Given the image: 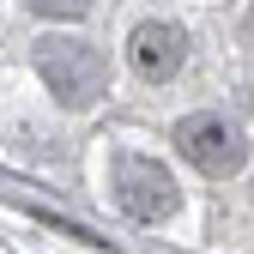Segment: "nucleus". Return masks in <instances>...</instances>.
Returning a JSON list of instances; mask_svg holds the SVG:
<instances>
[{
    "instance_id": "f257e3e1",
    "label": "nucleus",
    "mask_w": 254,
    "mask_h": 254,
    "mask_svg": "<svg viewBox=\"0 0 254 254\" xmlns=\"http://www.w3.org/2000/svg\"><path fill=\"white\" fill-rule=\"evenodd\" d=\"M30 67H37L43 91L61 109H91V103L103 97V85H109V61L91 43H79V37H37Z\"/></svg>"
},
{
    "instance_id": "f03ea898",
    "label": "nucleus",
    "mask_w": 254,
    "mask_h": 254,
    "mask_svg": "<svg viewBox=\"0 0 254 254\" xmlns=\"http://www.w3.org/2000/svg\"><path fill=\"white\" fill-rule=\"evenodd\" d=\"M176 151H182L200 176H236V170L248 164L242 127L224 121V115H182V121H176Z\"/></svg>"
},
{
    "instance_id": "7ed1b4c3",
    "label": "nucleus",
    "mask_w": 254,
    "mask_h": 254,
    "mask_svg": "<svg viewBox=\"0 0 254 254\" xmlns=\"http://www.w3.org/2000/svg\"><path fill=\"white\" fill-rule=\"evenodd\" d=\"M115 206L127 218H139V224H164L182 206L176 176L157 164V157H115Z\"/></svg>"
},
{
    "instance_id": "20e7f679",
    "label": "nucleus",
    "mask_w": 254,
    "mask_h": 254,
    "mask_svg": "<svg viewBox=\"0 0 254 254\" xmlns=\"http://www.w3.org/2000/svg\"><path fill=\"white\" fill-rule=\"evenodd\" d=\"M188 61V37L176 24H164V18H145V24H133V37H127V67H133L139 79H176V67Z\"/></svg>"
},
{
    "instance_id": "39448f33",
    "label": "nucleus",
    "mask_w": 254,
    "mask_h": 254,
    "mask_svg": "<svg viewBox=\"0 0 254 254\" xmlns=\"http://www.w3.org/2000/svg\"><path fill=\"white\" fill-rule=\"evenodd\" d=\"M30 12H43V18H85L91 12V0H24Z\"/></svg>"
},
{
    "instance_id": "423d86ee",
    "label": "nucleus",
    "mask_w": 254,
    "mask_h": 254,
    "mask_svg": "<svg viewBox=\"0 0 254 254\" xmlns=\"http://www.w3.org/2000/svg\"><path fill=\"white\" fill-rule=\"evenodd\" d=\"M242 43H254V6H248V18H242Z\"/></svg>"
}]
</instances>
